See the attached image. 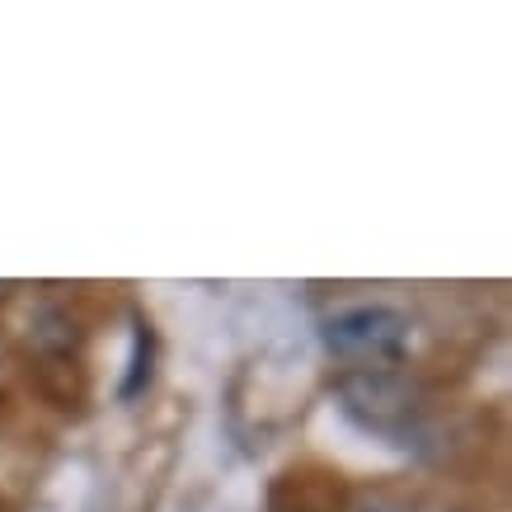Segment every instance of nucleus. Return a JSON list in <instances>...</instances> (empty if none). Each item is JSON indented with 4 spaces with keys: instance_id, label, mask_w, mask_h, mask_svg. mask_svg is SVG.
<instances>
[{
    "instance_id": "obj_3",
    "label": "nucleus",
    "mask_w": 512,
    "mask_h": 512,
    "mask_svg": "<svg viewBox=\"0 0 512 512\" xmlns=\"http://www.w3.org/2000/svg\"><path fill=\"white\" fill-rule=\"evenodd\" d=\"M29 339L38 343V348H47V353H66V348L76 343V325H71V320H66L57 306H38Z\"/></svg>"
},
{
    "instance_id": "obj_1",
    "label": "nucleus",
    "mask_w": 512,
    "mask_h": 512,
    "mask_svg": "<svg viewBox=\"0 0 512 512\" xmlns=\"http://www.w3.org/2000/svg\"><path fill=\"white\" fill-rule=\"evenodd\" d=\"M325 348L357 372H386L400 367L414 348V325L395 306H348L325 320Z\"/></svg>"
},
{
    "instance_id": "obj_2",
    "label": "nucleus",
    "mask_w": 512,
    "mask_h": 512,
    "mask_svg": "<svg viewBox=\"0 0 512 512\" xmlns=\"http://www.w3.org/2000/svg\"><path fill=\"white\" fill-rule=\"evenodd\" d=\"M339 400L362 428L372 433H404L423 414V390L400 367L386 372H348L339 381Z\"/></svg>"
},
{
    "instance_id": "obj_4",
    "label": "nucleus",
    "mask_w": 512,
    "mask_h": 512,
    "mask_svg": "<svg viewBox=\"0 0 512 512\" xmlns=\"http://www.w3.org/2000/svg\"><path fill=\"white\" fill-rule=\"evenodd\" d=\"M146 386H151V325H146V320H137V334H132V357H127L123 400H137Z\"/></svg>"
},
{
    "instance_id": "obj_5",
    "label": "nucleus",
    "mask_w": 512,
    "mask_h": 512,
    "mask_svg": "<svg viewBox=\"0 0 512 512\" xmlns=\"http://www.w3.org/2000/svg\"><path fill=\"white\" fill-rule=\"evenodd\" d=\"M353 512H428L423 498L400 494V489H376V494H362L353 503Z\"/></svg>"
}]
</instances>
